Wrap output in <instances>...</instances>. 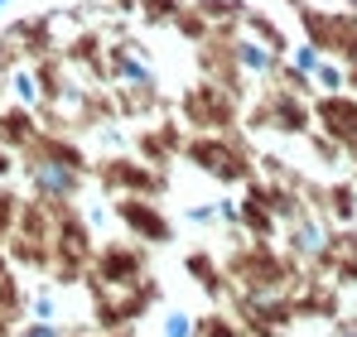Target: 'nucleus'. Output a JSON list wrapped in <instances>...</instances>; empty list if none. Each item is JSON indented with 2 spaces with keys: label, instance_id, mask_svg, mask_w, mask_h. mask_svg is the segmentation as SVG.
Listing matches in <instances>:
<instances>
[{
  "label": "nucleus",
  "instance_id": "nucleus-10",
  "mask_svg": "<svg viewBox=\"0 0 357 337\" xmlns=\"http://www.w3.org/2000/svg\"><path fill=\"white\" fill-rule=\"evenodd\" d=\"M10 337H63V328L59 323H34V318H29L20 333H10Z\"/></svg>",
  "mask_w": 357,
  "mask_h": 337
},
{
  "label": "nucleus",
  "instance_id": "nucleus-2",
  "mask_svg": "<svg viewBox=\"0 0 357 337\" xmlns=\"http://www.w3.org/2000/svg\"><path fill=\"white\" fill-rule=\"evenodd\" d=\"M107 72H112V82H121V92H155V63L130 39L107 49Z\"/></svg>",
  "mask_w": 357,
  "mask_h": 337
},
{
  "label": "nucleus",
  "instance_id": "nucleus-11",
  "mask_svg": "<svg viewBox=\"0 0 357 337\" xmlns=\"http://www.w3.org/2000/svg\"><path fill=\"white\" fill-rule=\"evenodd\" d=\"M333 337H357V323H343V328H338Z\"/></svg>",
  "mask_w": 357,
  "mask_h": 337
},
{
  "label": "nucleus",
  "instance_id": "nucleus-6",
  "mask_svg": "<svg viewBox=\"0 0 357 337\" xmlns=\"http://www.w3.org/2000/svg\"><path fill=\"white\" fill-rule=\"evenodd\" d=\"M348 82H353V72H348L343 63H333L328 54L319 58V68L309 72V87H319L324 97H338V92H348Z\"/></svg>",
  "mask_w": 357,
  "mask_h": 337
},
{
  "label": "nucleus",
  "instance_id": "nucleus-8",
  "mask_svg": "<svg viewBox=\"0 0 357 337\" xmlns=\"http://www.w3.org/2000/svg\"><path fill=\"white\" fill-rule=\"evenodd\" d=\"M34 323H59V313H63V294L59 289H39L34 299H29V308H24Z\"/></svg>",
  "mask_w": 357,
  "mask_h": 337
},
{
  "label": "nucleus",
  "instance_id": "nucleus-4",
  "mask_svg": "<svg viewBox=\"0 0 357 337\" xmlns=\"http://www.w3.org/2000/svg\"><path fill=\"white\" fill-rule=\"evenodd\" d=\"M290 246H295L299 260H324V256L333 251V231L319 222V217H309V212H299V207H295V222H290Z\"/></svg>",
  "mask_w": 357,
  "mask_h": 337
},
{
  "label": "nucleus",
  "instance_id": "nucleus-5",
  "mask_svg": "<svg viewBox=\"0 0 357 337\" xmlns=\"http://www.w3.org/2000/svg\"><path fill=\"white\" fill-rule=\"evenodd\" d=\"M5 87H10V97H15L24 111H39V107L49 102V77H44V68H34V63L10 68V72H5Z\"/></svg>",
  "mask_w": 357,
  "mask_h": 337
},
{
  "label": "nucleus",
  "instance_id": "nucleus-13",
  "mask_svg": "<svg viewBox=\"0 0 357 337\" xmlns=\"http://www.w3.org/2000/svg\"><path fill=\"white\" fill-rule=\"evenodd\" d=\"M0 82H5V72H0Z\"/></svg>",
  "mask_w": 357,
  "mask_h": 337
},
{
  "label": "nucleus",
  "instance_id": "nucleus-9",
  "mask_svg": "<svg viewBox=\"0 0 357 337\" xmlns=\"http://www.w3.org/2000/svg\"><path fill=\"white\" fill-rule=\"evenodd\" d=\"M183 222L188 226H213L218 222V207H213V203H193V207L183 212Z\"/></svg>",
  "mask_w": 357,
  "mask_h": 337
},
{
  "label": "nucleus",
  "instance_id": "nucleus-3",
  "mask_svg": "<svg viewBox=\"0 0 357 337\" xmlns=\"http://www.w3.org/2000/svg\"><path fill=\"white\" fill-rule=\"evenodd\" d=\"M227 54H232V68H237V72H246V77H256V82H266V77H275V72H280V54H275V49H271L256 29L232 34Z\"/></svg>",
  "mask_w": 357,
  "mask_h": 337
},
{
  "label": "nucleus",
  "instance_id": "nucleus-7",
  "mask_svg": "<svg viewBox=\"0 0 357 337\" xmlns=\"http://www.w3.org/2000/svg\"><path fill=\"white\" fill-rule=\"evenodd\" d=\"M160 337H203V323L188 313V308H169L160 318Z\"/></svg>",
  "mask_w": 357,
  "mask_h": 337
},
{
  "label": "nucleus",
  "instance_id": "nucleus-12",
  "mask_svg": "<svg viewBox=\"0 0 357 337\" xmlns=\"http://www.w3.org/2000/svg\"><path fill=\"white\" fill-rule=\"evenodd\" d=\"M10 5H15V0H0V10H10Z\"/></svg>",
  "mask_w": 357,
  "mask_h": 337
},
{
  "label": "nucleus",
  "instance_id": "nucleus-1",
  "mask_svg": "<svg viewBox=\"0 0 357 337\" xmlns=\"http://www.w3.org/2000/svg\"><path fill=\"white\" fill-rule=\"evenodd\" d=\"M82 155L77 150H68V145H39L34 155H29V188H34V198L39 203H49V207H59V203H73L77 193H82Z\"/></svg>",
  "mask_w": 357,
  "mask_h": 337
}]
</instances>
